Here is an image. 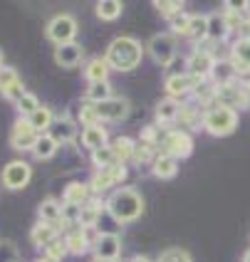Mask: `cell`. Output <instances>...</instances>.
<instances>
[{
    "label": "cell",
    "instance_id": "7dc6e473",
    "mask_svg": "<svg viewBox=\"0 0 250 262\" xmlns=\"http://www.w3.org/2000/svg\"><path fill=\"white\" fill-rule=\"evenodd\" d=\"M243 262H250V248L245 250V255H243Z\"/></svg>",
    "mask_w": 250,
    "mask_h": 262
},
{
    "label": "cell",
    "instance_id": "3957f363",
    "mask_svg": "<svg viewBox=\"0 0 250 262\" xmlns=\"http://www.w3.org/2000/svg\"><path fill=\"white\" fill-rule=\"evenodd\" d=\"M203 129L211 136H228L238 129V112L231 106H223V104H213L203 112Z\"/></svg>",
    "mask_w": 250,
    "mask_h": 262
},
{
    "label": "cell",
    "instance_id": "60d3db41",
    "mask_svg": "<svg viewBox=\"0 0 250 262\" xmlns=\"http://www.w3.org/2000/svg\"><path fill=\"white\" fill-rule=\"evenodd\" d=\"M154 5H156V10H159V13H161L166 20H169V17H174L176 13H181V10H183V3H181V0H156Z\"/></svg>",
    "mask_w": 250,
    "mask_h": 262
},
{
    "label": "cell",
    "instance_id": "2e32d148",
    "mask_svg": "<svg viewBox=\"0 0 250 262\" xmlns=\"http://www.w3.org/2000/svg\"><path fill=\"white\" fill-rule=\"evenodd\" d=\"M85 57V50L77 42H67V45H57L55 47V62L59 67H77Z\"/></svg>",
    "mask_w": 250,
    "mask_h": 262
},
{
    "label": "cell",
    "instance_id": "ffe728a7",
    "mask_svg": "<svg viewBox=\"0 0 250 262\" xmlns=\"http://www.w3.org/2000/svg\"><path fill=\"white\" fill-rule=\"evenodd\" d=\"M203 106H196V104H181V112H178V121L183 131L186 129H203Z\"/></svg>",
    "mask_w": 250,
    "mask_h": 262
},
{
    "label": "cell",
    "instance_id": "44dd1931",
    "mask_svg": "<svg viewBox=\"0 0 250 262\" xmlns=\"http://www.w3.org/2000/svg\"><path fill=\"white\" fill-rule=\"evenodd\" d=\"M82 146L89 148V154L97 151V148L109 146V134H107V129H104L102 124H99V126H87V129H82Z\"/></svg>",
    "mask_w": 250,
    "mask_h": 262
},
{
    "label": "cell",
    "instance_id": "d6986e66",
    "mask_svg": "<svg viewBox=\"0 0 250 262\" xmlns=\"http://www.w3.org/2000/svg\"><path fill=\"white\" fill-rule=\"evenodd\" d=\"M136 146H139V141H134L132 136H117V139L109 141V148H112V154H114V159H117L119 163L134 161Z\"/></svg>",
    "mask_w": 250,
    "mask_h": 262
},
{
    "label": "cell",
    "instance_id": "74e56055",
    "mask_svg": "<svg viewBox=\"0 0 250 262\" xmlns=\"http://www.w3.org/2000/svg\"><path fill=\"white\" fill-rule=\"evenodd\" d=\"M79 121H82V129H87V126H99L102 121L97 117V112H94V104L85 102L79 106Z\"/></svg>",
    "mask_w": 250,
    "mask_h": 262
},
{
    "label": "cell",
    "instance_id": "83f0119b",
    "mask_svg": "<svg viewBox=\"0 0 250 262\" xmlns=\"http://www.w3.org/2000/svg\"><path fill=\"white\" fill-rule=\"evenodd\" d=\"M107 208V203H99V201H89V203L82 205V218H79V225L87 228V230H94L97 220L102 215V210Z\"/></svg>",
    "mask_w": 250,
    "mask_h": 262
},
{
    "label": "cell",
    "instance_id": "8992f818",
    "mask_svg": "<svg viewBox=\"0 0 250 262\" xmlns=\"http://www.w3.org/2000/svg\"><path fill=\"white\" fill-rule=\"evenodd\" d=\"M161 154L174 156L176 161L189 159V156L193 154L191 134H189V131H183V129H169L166 131V136H163V141H161Z\"/></svg>",
    "mask_w": 250,
    "mask_h": 262
},
{
    "label": "cell",
    "instance_id": "7a4b0ae2",
    "mask_svg": "<svg viewBox=\"0 0 250 262\" xmlns=\"http://www.w3.org/2000/svg\"><path fill=\"white\" fill-rule=\"evenodd\" d=\"M107 210L121 225L124 223H134V220L141 218V213H144V198L132 186H121V188L112 190V195L107 198Z\"/></svg>",
    "mask_w": 250,
    "mask_h": 262
},
{
    "label": "cell",
    "instance_id": "ab89813d",
    "mask_svg": "<svg viewBox=\"0 0 250 262\" xmlns=\"http://www.w3.org/2000/svg\"><path fill=\"white\" fill-rule=\"evenodd\" d=\"M156 262H193V260L183 248H166Z\"/></svg>",
    "mask_w": 250,
    "mask_h": 262
},
{
    "label": "cell",
    "instance_id": "4dcf8cb0",
    "mask_svg": "<svg viewBox=\"0 0 250 262\" xmlns=\"http://www.w3.org/2000/svg\"><path fill=\"white\" fill-rule=\"evenodd\" d=\"M121 10H124V3L121 0H102V3H97V17L107 20V23L117 20L119 15H121Z\"/></svg>",
    "mask_w": 250,
    "mask_h": 262
},
{
    "label": "cell",
    "instance_id": "1f68e13d",
    "mask_svg": "<svg viewBox=\"0 0 250 262\" xmlns=\"http://www.w3.org/2000/svg\"><path fill=\"white\" fill-rule=\"evenodd\" d=\"M119 228H121V223L104 208L99 220H97V225H94V233L97 235H119Z\"/></svg>",
    "mask_w": 250,
    "mask_h": 262
},
{
    "label": "cell",
    "instance_id": "c3c4849f",
    "mask_svg": "<svg viewBox=\"0 0 250 262\" xmlns=\"http://www.w3.org/2000/svg\"><path fill=\"white\" fill-rule=\"evenodd\" d=\"M3 67H5V64H3V52H0V70H3Z\"/></svg>",
    "mask_w": 250,
    "mask_h": 262
},
{
    "label": "cell",
    "instance_id": "f6af8a7d",
    "mask_svg": "<svg viewBox=\"0 0 250 262\" xmlns=\"http://www.w3.org/2000/svg\"><path fill=\"white\" fill-rule=\"evenodd\" d=\"M129 262H151V260H149L147 255H136V257H132Z\"/></svg>",
    "mask_w": 250,
    "mask_h": 262
},
{
    "label": "cell",
    "instance_id": "d4e9b609",
    "mask_svg": "<svg viewBox=\"0 0 250 262\" xmlns=\"http://www.w3.org/2000/svg\"><path fill=\"white\" fill-rule=\"evenodd\" d=\"M151 173L156 176V178H161V181H171V178H176V173H178V161L174 159V156L159 154L156 161H154V166H151Z\"/></svg>",
    "mask_w": 250,
    "mask_h": 262
},
{
    "label": "cell",
    "instance_id": "ba28073f",
    "mask_svg": "<svg viewBox=\"0 0 250 262\" xmlns=\"http://www.w3.org/2000/svg\"><path fill=\"white\" fill-rule=\"evenodd\" d=\"M216 55H213V45H203V47H196L191 55L186 57L189 62V74L196 79H208L213 72V64H216Z\"/></svg>",
    "mask_w": 250,
    "mask_h": 262
},
{
    "label": "cell",
    "instance_id": "4316f807",
    "mask_svg": "<svg viewBox=\"0 0 250 262\" xmlns=\"http://www.w3.org/2000/svg\"><path fill=\"white\" fill-rule=\"evenodd\" d=\"M186 37H189L191 42H206L208 40V15H201V13L191 15Z\"/></svg>",
    "mask_w": 250,
    "mask_h": 262
},
{
    "label": "cell",
    "instance_id": "52a82bcc",
    "mask_svg": "<svg viewBox=\"0 0 250 262\" xmlns=\"http://www.w3.org/2000/svg\"><path fill=\"white\" fill-rule=\"evenodd\" d=\"M45 35H47L55 45L74 42V35H77V20H74L72 15H67V13L55 15V17L47 23Z\"/></svg>",
    "mask_w": 250,
    "mask_h": 262
},
{
    "label": "cell",
    "instance_id": "9a60e30c",
    "mask_svg": "<svg viewBox=\"0 0 250 262\" xmlns=\"http://www.w3.org/2000/svg\"><path fill=\"white\" fill-rule=\"evenodd\" d=\"M47 134H50V136H52L57 144H72L74 139H77V124H74L70 117L55 119Z\"/></svg>",
    "mask_w": 250,
    "mask_h": 262
},
{
    "label": "cell",
    "instance_id": "30bf717a",
    "mask_svg": "<svg viewBox=\"0 0 250 262\" xmlns=\"http://www.w3.org/2000/svg\"><path fill=\"white\" fill-rule=\"evenodd\" d=\"M129 102L124 99V97H112V99H107L102 104H94V112H97V117L99 121H107V124H117V121H124V119L129 117Z\"/></svg>",
    "mask_w": 250,
    "mask_h": 262
},
{
    "label": "cell",
    "instance_id": "f1b7e54d",
    "mask_svg": "<svg viewBox=\"0 0 250 262\" xmlns=\"http://www.w3.org/2000/svg\"><path fill=\"white\" fill-rule=\"evenodd\" d=\"M114 92H112V84L109 82H97V84H89L87 92H85V102L89 104H102L107 99H112Z\"/></svg>",
    "mask_w": 250,
    "mask_h": 262
},
{
    "label": "cell",
    "instance_id": "bcb514c9",
    "mask_svg": "<svg viewBox=\"0 0 250 262\" xmlns=\"http://www.w3.org/2000/svg\"><path fill=\"white\" fill-rule=\"evenodd\" d=\"M35 262H57V260H52V257H47V255H43L40 260H35Z\"/></svg>",
    "mask_w": 250,
    "mask_h": 262
},
{
    "label": "cell",
    "instance_id": "836d02e7",
    "mask_svg": "<svg viewBox=\"0 0 250 262\" xmlns=\"http://www.w3.org/2000/svg\"><path fill=\"white\" fill-rule=\"evenodd\" d=\"M92 163H94V168H97V171H102V168H109V166H114V163H119V161L114 159L112 148H109V146H104V148L92 151Z\"/></svg>",
    "mask_w": 250,
    "mask_h": 262
},
{
    "label": "cell",
    "instance_id": "5b68a950",
    "mask_svg": "<svg viewBox=\"0 0 250 262\" xmlns=\"http://www.w3.org/2000/svg\"><path fill=\"white\" fill-rule=\"evenodd\" d=\"M127 181V163H114L109 168H102L97 171L94 178L89 181V188H92V195H102L107 190H117L121 188V183Z\"/></svg>",
    "mask_w": 250,
    "mask_h": 262
},
{
    "label": "cell",
    "instance_id": "9c48e42d",
    "mask_svg": "<svg viewBox=\"0 0 250 262\" xmlns=\"http://www.w3.org/2000/svg\"><path fill=\"white\" fill-rule=\"evenodd\" d=\"M40 136H43V134L35 129L28 119H17L13 124V131H10V144H13V148H17V151H32Z\"/></svg>",
    "mask_w": 250,
    "mask_h": 262
},
{
    "label": "cell",
    "instance_id": "484cf974",
    "mask_svg": "<svg viewBox=\"0 0 250 262\" xmlns=\"http://www.w3.org/2000/svg\"><path fill=\"white\" fill-rule=\"evenodd\" d=\"M37 215H40V223H50V225L62 228V203H57L55 198L43 201L37 208Z\"/></svg>",
    "mask_w": 250,
    "mask_h": 262
},
{
    "label": "cell",
    "instance_id": "6da1fadb",
    "mask_svg": "<svg viewBox=\"0 0 250 262\" xmlns=\"http://www.w3.org/2000/svg\"><path fill=\"white\" fill-rule=\"evenodd\" d=\"M104 59L117 72H134L144 59V45L132 35H121L117 40H112V45L107 47Z\"/></svg>",
    "mask_w": 250,
    "mask_h": 262
},
{
    "label": "cell",
    "instance_id": "277c9868",
    "mask_svg": "<svg viewBox=\"0 0 250 262\" xmlns=\"http://www.w3.org/2000/svg\"><path fill=\"white\" fill-rule=\"evenodd\" d=\"M147 52L156 64H161L163 70H166L178 57V42L171 32H156L147 42Z\"/></svg>",
    "mask_w": 250,
    "mask_h": 262
},
{
    "label": "cell",
    "instance_id": "ee69618b",
    "mask_svg": "<svg viewBox=\"0 0 250 262\" xmlns=\"http://www.w3.org/2000/svg\"><path fill=\"white\" fill-rule=\"evenodd\" d=\"M15 260H17L15 248L10 243H3V245H0V262H15Z\"/></svg>",
    "mask_w": 250,
    "mask_h": 262
},
{
    "label": "cell",
    "instance_id": "e0dca14e",
    "mask_svg": "<svg viewBox=\"0 0 250 262\" xmlns=\"http://www.w3.org/2000/svg\"><path fill=\"white\" fill-rule=\"evenodd\" d=\"M178 112H181V104L171 97H166L161 102L156 104L154 114H156V124L159 126H169V124H176L178 121Z\"/></svg>",
    "mask_w": 250,
    "mask_h": 262
},
{
    "label": "cell",
    "instance_id": "f546056e",
    "mask_svg": "<svg viewBox=\"0 0 250 262\" xmlns=\"http://www.w3.org/2000/svg\"><path fill=\"white\" fill-rule=\"evenodd\" d=\"M57 148L59 144L50 136V134H43L40 139H37V144H35V148H32V154H35V159H40V161H47V159H52L55 154H57Z\"/></svg>",
    "mask_w": 250,
    "mask_h": 262
},
{
    "label": "cell",
    "instance_id": "ac0fdd59",
    "mask_svg": "<svg viewBox=\"0 0 250 262\" xmlns=\"http://www.w3.org/2000/svg\"><path fill=\"white\" fill-rule=\"evenodd\" d=\"M92 201V188L89 183H79V181H72L65 186V193H62V203H74V205H85Z\"/></svg>",
    "mask_w": 250,
    "mask_h": 262
},
{
    "label": "cell",
    "instance_id": "603a6c76",
    "mask_svg": "<svg viewBox=\"0 0 250 262\" xmlns=\"http://www.w3.org/2000/svg\"><path fill=\"white\" fill-rule=\"evenodd\" d=\"M59 235H62V228L50 225V223H37V225L32 228V233H30V240H32L37 248H47L52 240H57Z\"/></svg>",
    "mask_w": 250,
    "mask_h": 262
},
{
    "label": "cell",
    "instance_id": "8d00e7d4",
    "mask_svg": "<svg viewBox=\"0 0 250 262\" xmlns=\"http://www.w3.org/2000/svg\"><path fill=\"white\" fill-rule=\"evenodd\" d=\"M15 106H17V112H20L23 117L28 119L30 114H35V112H37V109H40L43 104L37 102V97H35L32 92H25V94H23V99H20L17 104H15Z\"/></svg>",
    "mask_w": 250,
    "mask_h": 262
},
{
    "label": "cell",
    "instance_id": "5bb4252c",
    "mask_svg": "<svg viewBox=\"0 0 250 262\" xmlns=\"http://www.w3.org/2000/svg\"><path fill=\"white\" fill-rule=\"evenodd\" d=\"M228 59H231L238 77L250 74V35H240L236 42L231 45V57Z\"/></svg>",
    "mask_w": 250,
    "mask_h": 262
},
{
    "label": "cell",
    "instance_id": "4fadbf2b",
    "mask_svg": "<svg viewBox=\"0 0 250 262\" xmlns=\"http://www.w3.org/2000/svg\"><path fill=\"white\" fill-rule=\"evenodd\" d=\"M203 79H196L191 74H171V77H166V94L171 97V99H183V97H191L193 89L198 87Z\"/></svg>",
    "mask_w": 250,
    "mask_h": 262
},
{
    "label": "cell",
    "instance_id": "f35d334b",
    "mask_svg": "<svg viewBox=\"0 0 250 262\" xmlns=\"http://www.w3.org/2000/svg\"><path fill=\"white\" fill-rule=\"evenodd\" d=\"M67 252H70V250H67V240H65L62 235H59L57 240H52V243L45 248V255H47V257H52V260H57V262H62V257H65Z\"/></svg>",
    "mask_w": 250,
    "mask_h": 262
},
{
    "label": "cell",
    "instance_id": "d590c367",
    "mask_svg": "<svg viewBox=\"0 0 250 262\" xmlns=\"http://www.w3.org/2000/svg\"><path fill=\"white\" fill-rule=\"evenodd\" d=\"M79 218H82V205L62 203V228L79 225Z\"/></svg>",
    "mask_w": 250,
    "mask_h": 262
},
{
    "label": "cell",
    "instance_id": "8fae6325",
    "mask_svg": "<svg viewBox=\"0 0 250 262\" xmlns=\"http://www.w3.org/2000/svg\"><path fill=\"white\" fill-rule=\"evenodd\" d=\"M92 252H94V262H119L121 237L119 235H97Z\"/></svg>",
    "mask_w": 250,
    "mask_h": 262
},
{
    "label": "cell",
    "instance_id": "7bdbcfd3",
    "mask_svg": "<svg viewBox=\"0 0 250 262\" xmlns=\"http://www.w3.org/2000/svg\"><path fill=\"white\" fill-rule=\"evenodd\" d=\"M3 94H5V99H10V102L17 104L20 99H23V94H25V89H23V82H17V84H13L10 89H5Z\"/></svg>",
    "mask_w": 250,
    "mask_h": 262
},
{
    "label": "cell",
    "instance_id": "7402d4cb",
    "mask_svg": "<svg viewBox=\"0 0 250 262\" xmlns=\"http://www.w3.org/2000/svg\"><path fill=\"white\" fill-rule=\"evenodd\" d=\"M231 35V25L223 13H211L208 15V42H223Z\"/></svg>",
    "mask_w": 250,
    "mask_h": 262
},
{
    "label": "cell",
    "instance_id": "e575fe53",
    "mask_svg": "<svg viewBox=\"0 0 250 262\" xmlns=\"http://www.w3.org/2000/svg\"><path fill=\"white\" fill-rule=\"evenodd\" d=\"M189 23H191V15L186 13V10H181V13H176L174 17H169V28H171V35H174V37H176V35H183V37H186Z\"/></svg>",
    "mask_w": 250,
    "mask_h": 262
},
{
    "label": "cell",
    "instance_id": "d6a6232c",
    "mask_svg": "<svg viewBox=\"0 0 250 262\" xmlns=\"http://www.w3.org/2000/svg\"><path fill=\"white\" fill-rule=\"evenodd\" d=\"M28 121L35 126V129L40 131V134H45V131H50V126H52V121H55V114H52V109H47V106H40L35 114H30Z\"/></svg>",
    "mask_w": 250,
    "mask_h": 262
},
{
    "label": "cell",
    "instance_id": "7c38bea8",
    "mask_svg": "<svg viewBox=\"0 0 250 262\" xmlns=\"http://www.w3.org/2000/svg\"><path fill=\"white\" fill-rule=\"evenodd\" d=\"M32 178V168H30L25 161H10L5 168H3V186L10 190H20L25 188Z\"/></svg>",
    "mask_w": 250,
    "mask_h": 262
},
{
    "label": "cell",
    "instance_id": "b9f144b4",
    "mask_svg": "<svg viewBox=\"0 0 250 262\" xmlns=\"http://www.w3.org/2000/svg\"><path fill=\"white\" fill-rule=\"evenodd\" d=\"M20 82V77H17V72H15L13 67H3L0 70V89L5 92V89H10L13 84H17Z\"/></svg>",
    "mask_w": 250,
    "mask_h": 262
},
{
    "label": "cell",
    "instance_id": "cb8c5ba5",
    "mask_svg": "<svg viewBox=\"0 0 250 262\" xmlns=\"http://www.w3.org/2000/svg\"><path fill=\"white\" fill-rule=\"evenodd\" d=\"M109 64L104 57H92L85 64V79L89 84H97V82H109Z\"/></svg>",
    "mask_w": 250,
    "mask_h": 262
}]
</instances>
